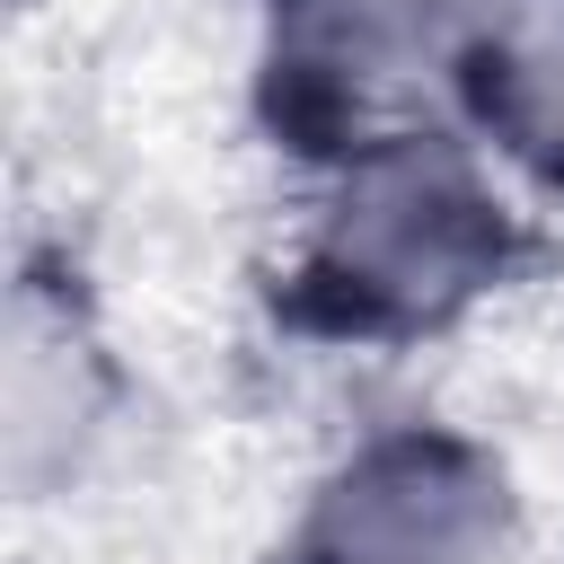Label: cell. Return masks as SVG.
Returning <instances> with one entry per match:
<instances>
[{
    "mask_svg": "<svg viewBox=\"0 0 564 564\" xmlns=\"http://www.w3.org/2000/svg\"><path fill=\"white\" fill-rule=\"evenodd\" d=\"M511 264V203L485 159L441 132H397L335 159L300 282L352 335H414L485 300Z\"/></svg>",
    "mask_w": 564,
    "mask_h": 564,
    "instance_id": "6da1fadb",
    "label": "cell"
},
{
    "mask_svg": "<svg viewBox=\"0 0 564 564\" xmlns=\"http://www.w3.org/2000/svg\"><path fill=\"white\" fill-rule=\"evenodd\" d=\"M511 485L449 432L361 441L300 520V564H502Z\"/></svg>",
    "mask_w": 564,
    "mask_h": 564,
    "instance_id": "7a4b0ae2",
    "label": "cell"
},
{
    "mask_svg": "<svg viewBox=\"0 0 564 564\" xmlns=\"http://www.w3.org/2000/svg\"><path fill=\"white\" fill-rule=\"evenodd\" d=\"M458 70L449 0H282V35L264 62L273 123L326 141L335 159L414 132V97Z\"/></svg>",
    "mask_w": 564,
    "mask_h": 564,
    "instance_id": "3957f363",
    "label": "cell"
},
{
    "mask_svg": "<svg viewBox=\"0 0 564 564\" xmlns=\"http://www.w3.org/2000/svg\"><path fill=\"white\" fill-rule=\"evenodd\" d=\"M106 414H115V379H106V352H97L88 317L62 291L18 282L9 352H0V467H9L18 502L62 494L97 458Z\"/></svg>",
    "mask_w": 564,
    "mask_h": 564,
    "instance_id": "277c9868",
    "label": "cell"
},
{
    "mask_svg": "<svg viewBox=\"0 0 564 564\" xmlns=\"http://www.w3.org/2000/svg\"><path fill=\"white\" fill-rule=\"evenodd\" d=\"M449 88L467 97L485 150L538 185H564V0H485L458 35Z\"/></svg>",
    "mask_w": 564,
    "mask_h": 564,
    "instance_id": "5b68a950",
    "label": "cell"
}]
</instances>
